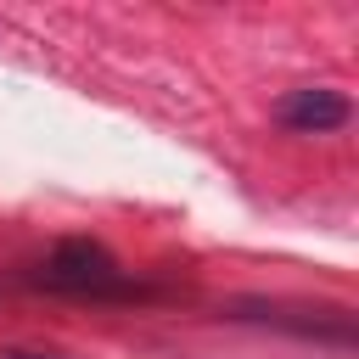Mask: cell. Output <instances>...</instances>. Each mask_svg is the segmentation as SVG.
Listing matches in <instances>:
<instances>
[{"mask_svg":"<svg viewBox=\"0 0 359 359\" xmlns=\"http://www.w3.org/2000/svg\"><path fill=\"white\" fill-rule=\"evenodd\" d=\"M39 280L56 286V292H73V297H118V303H135L146 297L140 280H129V269L90 236H67L50 247V258L39 264Z\"/></svg>","mask_w":359,"mask_h":359,"instance_id":"obj_1","label":"cell"},{"mask_svg":"<svg viewBox=\"0 0 359 359\" xmlns=\"http://www.w3.org/2000/svg\"><path fill=\"white\" fill-rule=\"evenodd\" d=\"M348 95H337V90H292L280 107H275V118L286 123V129H297V135H325V129H342L348 123Z\"/></svg>","mask_w":359,"mask_h":359,"instance_id":"obj_2","label":"cell"},{"mask_svg":"<svg viewBox=\"0 0 359 359\" xmlns=\"http://www.w3.org/2000/svg\"><path fill=\"white\" fill-rule=\"evenodd\" d=\"M0 359H50V353H22V348H6Z\"/></svg>","mask_w":359,"mask_h":359,"instance_id":"obj_3","label":"cell"}]
</instances>
